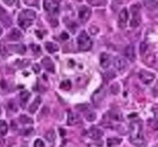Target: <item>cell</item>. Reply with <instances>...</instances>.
I'll use <instances>...</instances> for the list:
<instances>
[{
    "mask_svg": "<svg viewBox=\"0 0 158 147\" xmlns=\"http://www.w3.org/2000/svg\"><path fill=\"white\" fill-rule=\"evenodd\" d=\"M114 67L117 69L119 71H123L127 68V63L126 60L122 57H117L114 59Z\"/></svg>",
    "mask_w": 158,
    "mask_h": 147,
    "instance_id": "8992f818",
    "label": "cell"
},
{
    "mask_svg": "<svg viewBox=\"0 0 158 147\" xmlns=\"http://www.w3.org/2000/svg\"><path fill=\"white\" fill-rule=\"evenodd\" d=\"M139 79H141L142 82H144L145 84H148L155 79V75L152 73H148V71L141 70L139 71Z\"/></svg>",
    "mask_w": 158,
    "mask_h": 147,
    "instance_id": "277c9868",
    "label": "cell"
},
{
    "mask_svg": "<svg viewBox=\"0 0 158 147\" xmlns=\"http://www.w3.org/2000/svg\"><path fill=\"white\" fill-rule=\"evenodd\" d=\"M43 7L49 13H57L59 10V5L56 0H44Z\"/></svg>",
    "mask_w": 158,
    "mask_h": 147,
    "instance_id": "3957f363",
    "label": "cell"
},
{
    "mask_svg": "<svg viewBox=\"0 0 158 147\" xmlns=\"http://www.w3.org/2000/svg\"><path fill=\"white\" fill-rule=\"evenodd\" d=\"M3 12H5V10H3V9L1 8V7H0V14H2Z\"/></svg>",
    "mask_w": 158,
    "mask_h": 147,
    "instance_id": "60d3db41",
    "label": "cell"
},
{
    "mask_svg": "<svg viewBox=\"0 0 158 147\" xmlns=\"http://www.w3.org/2000/svg\"><path fill=\"white\" fill-rule=\"evenodd\" d=\"M98 31H99L98 27H90V33H91V34H97V33H98Z\"/></svg>",
    "mask_w": 158,
    "mask_h": 147,
    "instance_id": "e575fe53",
    "label": "cell"
},
{
    "mask_svg": "<svg viewBox=\"0 0 158 147\" xmlns=\"http://www.w3.org/2000/svg\"><path fill=\"white\" fill-rule=\"evenodd\" d=\"M9 38H10L11 40H13V41H18V40H20V38H22V33L20 32L18 29H12L11 33L9 34Z\"/></svg>",
    "mask_w": 158,
    "mask_h": 147,
    "instance_id": "9a60e30c",
    "label": "cell"
},
{
    "mask_svg": "<svg viewBox=\"0 0 158 147\" xmlns=\"http://www.w3.org/2000/svg\"><path fill=\"white\" fill-rule=\"evenodd\" d=\"M59 132H60V134H62V136H64V135H65V130H63V128H60Z\"/></svg>",
    "mask_w": 158,
    "mask_h": 147,
    "instance_id": "ab89813d",
    "label": "cell"
},
{
    "mask_svg": "<svg viewBox=\"0 0 158 147\" xmlns=\"http://www.w3.org/2000/svg\"><path fill=\"white\" fill-rule=\"evenodd\" d=\"M139 11H141V5L139 3H134L131 5V12L133 16H139Z\"/></svg>",
    "mask_w": 158,
    "mask_h": 147,
    "instance_id": "7402d4cb",
    "label": "cell"
},
{
    "mask_svg": "<svg viewBox=\"0 0 158 147\" xmlns=\"http://www.w3.org/2000/svg\"><path fill=\"white\" fill-rule=\"evenodd\" d=\"M33 70L35 71V74H38L40 73V66H38V64H35V65L33 66Z\"/></svg>",
    "mask_w": 158,
    "mask_h": 147,
    "instance_id": "74e56055",
    "label": "cell"
},
{
    "mask_svg": "<svg viewBox=\"0 0 158 147\" xmlns=\"http://www.w3.org/2000/svg\"><path fill=\"white\" fill-rule=\"evenodd\" d=\"M102 135H103V132L101 131L100 128H97V127L91 128V130L88 132V136H89L90 138H92V139L101 138V137H102Z\"/></svg>",
    "mask_w": 158,
    "mask_h": 147,
    "instance_id": "ba28073f",
    "label": "cell"
},
{
    "mask_svg": "<svg viewBox=\"0 0 158 147\" xmlns=\"http://www.w3.org/2000/svg\"><path fill=\"white\" fill-rule=\"evenodd\" d=\"M146 63H147L149 66H155V64H156V56H155V54L149 55V57L146 58Z\"/></svg>",
    "mask_w": 158,
    "mask_h": 147,
    "instance_id": "484cf974",
    "label": "cell"
},
{
    "mask_svg": "<svg viewBox=\"0 0 158 147\" xmlns=\"http://www.w3.org/2000/svg\"><path fill=\"white\" fill-rule=\"evenodd\" d=\"M124 55L125 57L130 60H134L135 59V51H134L133 45H127L124 49Z\"/></svg>",
    "mask_w": 158,
    "mask_h": 147,
    "instance_id": "9c48e42d",
    "label": "cell"
},
{
    "mask_svg": "<svg viewBox=\"0 0 158 147\" xmlns=\"http://www.w3.org/2000/svg\"><path fill=\"white\" fill-rule=\"evenodd\" d=\"M1 34H2V29L0 27V35H1Z\"/></svg>",
    "mask_w": 158,
    "mask_h": 147,
    "instance_id": "b9f144b4",
    "label": "cell"
},
{
    "mask_svg": "<svg viewBox=\"0 0 158 147\" xmlns=\"http://www.w3.org/2000/svg\"><path fill=\"white\" fill-rule=\"evenodd\" d=\"M34 147H45V144L42 139H36L34 142Z\"/></svg>",
    "mask_w": 158,
    "mask_h": 147,
    "instance_id": "f546056e",
    "label": "cell"
},
{
    "mask_svg": "<svg viewBox=\"0 0 158 147\" xmlns=\"http://www.w3.org/2000/svg\"><path fill=\"white\" fill-rule=\"evenodd\" d=\"M9 47H10L11 51H13V52L16 53H19V54H23V53L25 52V49H27L24 45H11V46Z\"/></svg>",
    "mask_w": 158,
    "mask_h": 147,
    "instance_id": "ac0fdd59",
    "label": "cell"
},
{
    "mask_svg": "<svg viewBox=\"0 0 158 147\" xmlns=\"http://www.w3.org/2000/svg\"><path fill=\"white\" fill-rule=\"evenodd\" d=\"M33 51H36V52H40V48H38V45H36V46H33Z\"/></svg>",
    "mask_w": 158,
    "mask_h": 147,
    "instance_id": "f35d334b",
    "label": "cell"
},
{
    "mask_svg": "<svg viewBox=\"0 0 158 147\" xmlns=\"http://www.w3.org/2000/svg\"><path fill=\"white\" fill-rule=\"evenodd\" d=\"M131 142L137 147H144V137L142 135V125L138 122L131 124Z\"/></svg>",
    "mask_w": 158,
    "mask_h": 147,
    "instance_id": "6da1fadb",
    "label": "cell"
},
{
    "mask_svg": "<svg viewBox=\"0 0 158 147\" xmlns=\"http://www.w3.org/2000/svg\"><path fill=\"white\" fill-rule=\"evenodd\" d=\"M42 63H43V65H44V68L46 69L47 71H49V73H54V64H53V62L51 60V58L44 57L43 60H42Z\"/></svg>",
    "mask_w": 158,
    "mask_h": 147,
    "instance_id": "8fae6325",
    "label": "cell"
},
{
    "mask_svg": "<svg viewBox=\"0 0 158 147\" xmlns=\"http://www.w3.org/2000/svg\"><path fill=\"white\" fill-rule=\"evenodd\" d=\"M95 117H97V115H95V112H92V111H89L87 114H86V119H87V121H89V122L95 121Z\"/></svg>",
    "mask_w": 158,
    "mask_h": 147,
    "instance_id": "83f0119b",
    "label": "cell"
},
{
    "mask_svg": "<svg viewBox=\"0 0 158 147\" xmlns=\"http://www.w3.org/2000/svg\"><path fill=\"white\" fill-rule=\"evenodd\" d=\"M139 24H141V16H133L131 22H130L131 27H137Z\"/></svg>",
    "mask_w": 158,
    "mask_h": 147,
    "instance_id": "d6986e66",
    "label": "cell"
},
{
    "mask_svg": "<svg viewBox=\"0 0 158 147\" xmlns=\"http://www.w3.org/2000/svg\"><path fill=\"white\" fill-rule=\"evenodd\" d=\"M146 49H147V44L141 43V45H139V51H141V53H145Z\"/></svg>",
    "mask_w": 158,
    "mask_h": 147,
    "instance_id": "1f68e13d",
    "label": "cell"
},
{
    "mask_svg": "<svg viewBox=\"0 0 158 147\" xmlns=\"http://www.w3.org/2000/svg\"><path fill=\"white\" fill-rule=\"evenodd\" d=\"M19 25L22 27V29H27L29 27H31V24L33 23V21H30V20H27V19H23L21 16H19Z\"/></svg>",
    "mask_w": 158,
    "mask_h": 147,
    "instance_id": "e0dca14e",
    "label": "cell"
},
{
    "mask_svg": "<svg viewBox=\"0 0 158 147\" xmlns=\"http://www.w3.org/2000/svg\"><path fill=\"white\" fill-rule=\"evenodd\" d=\"M36 1L38 0H25V2L30 5H36Z\"/></svg>",
    "mask_w": 158,
    "mask_h": 147,
    "instance_id": "d590c367",
    "label": "cell"
},
{
    "mask_svg": "<svg viewBox=\"0 0 158 147\" xmlns=\"http://www.w3.org/2000/svg\"><path fill=\"white\" fill-rule=\"evenodd\" d=\"M19 16H21V18H23V19L33 21V20L35 19V12L32 11V10H24V11H22V13L20 14Z\"/></svg>",
    "mask_w": 158,
    "mask_h": 147,
    "instance_id": "7c38bea8",
    "label": "cell"
},
{
    "mask_svg": "<svg viewBox=\"0 0 158 147\" xmlns=\"http://www.w3.org/2000/svg\"><path fill=\"white\" fill-rule=\"evenodd\" d=\"M77 42H78V47L80 51H84L86 52V51H89L91 48V46H92V42H91L90 38L84 31L79 34Z\"/></svg>",
    "mask_w": 158,
    "mask_h": 147,
    "instance_id": "7a4b0ae2",
    "label": "cell"
},
{
    "mask_svg": "<svg viewBox=\"0 0 158 147\" xmlns=\"http://www.w3.org/2000/svg\"><path fill=\"white\" fill-rule=\"evenodd\" d=\"M8 108H9V110H10V111H12V112H16V106L13 103V102H9V103H8Z\"/></svg>",
    "mask_w": 158,
    "mask_h": 147,
    "instance_id": "4dcf8cb0",
    "label": "cell"
},
{
    "mask_svg": "<svg viewBox=\"0 0 158 147\" xmlns=\"http://www.w3.org/2000/svg\"><path fill=\"white\" fill-rule=\"evenodd\" d=\"M45 138L48 141V142H54L55 141V132L53 130H49L48 132H46L45 134Z\"/></svg>",
    "mask_w": 158,
    "mask_h": 147,
    "instance_id": "cb8c5ba5",
    "label": "cell"
},
{
    "mask_svg": "<svg viewBox=\"0 0 158 147\" xmlns=\"http://www.w3.org/2000/svg\"><path fill=\"white\" fill-rule=\"evenodd\" d=\"M8 132V124L5 121H0V135L3 136Z\"/></svg>",
    "mask_w": 158,
    "mask_h": 147,
    "instance_id": "44dd1931",
    "label": "cell"
},
{
    "mask_svg": "<svg viewBox=\"0 0 158 147\" xmlns=\"http://www.w3.org/2000/svg\"><path fill=\"white\" fill-rule=\"evenodd\" d=\"M110 117H111L112 120L117 121V122L123 121V115L119 110H112V111H110Z\"/></svg>",
    "mask_w": 158,
    "mask_h": 147,
    "instance_id": "4fadbf2b",
    "label": "cell"
},
{
    "mask_svg": "<svg viewBox=\"0 0 158 147\" xmlns=\"http://www.w3.org/2000/svg\"><path fill=\"white\" fill-rule=\"evenodd\" d=\"M127 20H128V12L126 9H123V10H121L120 14H119V24H120V27H125Z\"/></svg>",
    "mask_w": 158,
    "mask_h": 147,
    "instance_id": "52a82bcc",
    "label": "cell"
},
{
    "mask_svg": "<svg viewBox=\"0 0 158 147\" xmlns=\"http://www.w3.org/2000/svg\"><path fill=\"white\" fill-rule=\"evenodd\" d=\"M40 104H41V98L38 97V98H35V100L32 102V104L29 106V111H30V113H35L36 110L38 109V106H40Z\"/></svg>",
    "mask_w": 158,
    "mask_h": 147,
    "instance_id": "5bb4252c",
    "label": "cell"
},
{
    "mask_svg": "<svg viewBox=\"0 0 158 147\" xmlns=\"http://www.w3.org/2000/svg\"><path fill=\"white\" fill-rule=\"evenodd\" d=\"M88 2L91 5H100L102 2V0H88Z\"/></svg>",
    "mask_w": 158,
    "mask_h": 147,
    "instance_id": "836d02e7",
    "label": "cell"
},
{
    "mask_svg": "<svg viewBox=\"0 0 158 147\" xmlns=\"http://www.w3.org/2000/svg\"><path fill=\"white\" fill-rule=\"evenodd\" d=\"M111 64V59H110V56L106 53H102L100 56V65L103 67V68H108Z\"/></svg>",
    "mask_w": 158,
    "mask_h": 147,
    "instance_id": "30bf717a",
    "label": "cell"
},
{
    "mask_svg": "<svg viewBox=\"0 0 158 147\" xmlns=\"http://www.w3.org/2000/svg\"><path fill=\"white\" fill-rule=\"evenodd\" d=\"M78 122V117L73 112H68V119H67V124L68 125H74Z\"/></svg>",
    "mask_w": 158,
    "mask_h": 147,
    "instance_id": "2e32d148",
    "label": "cell"
},
{
    "mask_svg": "<svg viewBox=\"0 0 158 147\" xmlns=\"http://www.w3.org/2000/svg\"><path fill=\"white\" fill-rule=\"evenodd\" d=\"M90 14H91V11L88 7H81L78 11V18L81 20L82 22H86L88 19L90 18Z\"/></svg>",
    "mask_w": 158,
    "mask_h": 147,
    "instance_id": "5b68a950",
    "label": "cell"
},
{
    "mask_svg": "<svg viewBox=\"0 0 158 147\" xmlns=\"http://www.w3.org/2000/svg\"><path fill=\"white\" fill-rule=\"evenodd\" d=\"M45 47H46V49L49 53H55V52H57L58 51L57 45L54 44V43H51V42H47V43L45 44Z\"/></svg>",
    "mask_w": 158,
    "mask_h": 147,
    "instance_id": "ffe728a7",
    "label": "cell"
},
{
    "mask_svg": "<svg viewBox=\"0 0 158 147\" xmlns=\"http://www.w3.org/2000/svg\"><path fill=\"white\" fill-rule=\"evenodd\" d=\"M121 143V139H117V138H109L108 139V146L112 147L113 145H117Z\"/></svg>",
    "mask_w": 158,
    "mask_h": 147,
    "instance_id": "f1b7e54d",
    "label": "cell"
},
{
    "mask_svg": "<svg viewBox=\"0 0 158 147\" xmlns=\"http://www.w3.org/2000/svg\"><path fill=\"white\" fill-rule=\"evenodd\" d=\"M20 122L23 123V124H32L33 120L30 119V117H25V115H21V117H20Z\"/></svg>",
    "mask_w": 158,
    "mask_h": 147,
    "instance_id": "4316f807",
    "label": "cell"
},
{
    "mask_svg": "<svg viewBox=\"0 0 158 147\" xmlns=\"http://www.w3.org/2000/svg\"><path fill=\"white\" fill-rule=\"evenodd\" d=\"M59 87H60V89L66 90V91H67V90H70V88H71L70 80H64V81H62L59 84Z\"/></svg>",
    "mask_w": 158,
    "mask_h": 147,
    "instance_id": "603a6c76",
    "label": "cell"
},
{
    "mask_svg": "<svg viewBox=\"0 0 158 147\" xmlns=\"http://www.w3.org/2000/svg\"><path fill=\"white\" fill-rule=\"evenodd\" d=\"M30 92L29 91H22L21 93H20V99L22 100V102H25V101L29 100V98H30Z\"/></svg>",
    "mask_w": 158,
    "mask_h": 147,
    "instance_id": "d4e9b609",
    "label": "cell"
},
{
    "mask_svg": "<svg viewBox=\"0 0 158 147\" xmlns=\"http://www.w3.org/2000/svg\"><path fill=\"white\" fill-rule=\"evenodd\" d=\"M16 1L18 0H3V2L5 3V5H16Z\"/></svg>",
    "mask_w": 158,
    "mask_h": 147,
    "instance_id": "d6a6232c",
    "label": "cell"
},
{
    "mask_svg": "<svg viewBox=\"0 0 158 147\" xmlns=\"http://www.w3.org/2000/svg\"><path fill=\"white\" fill-rule=\"evenodd\" d=\"M68 34H67V33H62V34H60V38H62V40H64V41H66V40H68Z\"/></svg>",
    "mask_w": 158,
    "mask_h": 147,
    "instance_id": "8d00e7d4",
    "label": "cell"
}]
</instances>
